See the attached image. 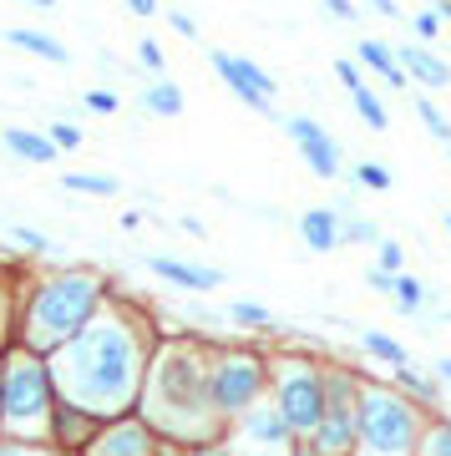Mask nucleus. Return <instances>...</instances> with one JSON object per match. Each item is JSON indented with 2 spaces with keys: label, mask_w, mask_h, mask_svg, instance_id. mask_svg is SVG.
<instances>
[{
  "label": "nucleus",
  "mask_w": 451,
  "mask_h": 456,
  "mask_svg": "<svg viewBox=\"0 0 451 456\" xmlns=\"http://www.w3.org/2000/svg\"><path fill=\"white\" fill-rule=\"evenodd\" d=\"M51 380L66 395V406L97 416H117L132 406L143 386V340L127 320H92L77 340H66L51 360Z\"/></svg>",
  "instance_id": "1"
},
{
  "label": "nucleus",
  "mask_w": 451,
  "mask_h": 456,
  "mask_svg": "<svg viewBox=\"0 0 451 456\" xmlns=\"http://www.w3.org/2000/svg\"><path fill=\"white\" fill-rule=\"evenodd\" d=\"M102 299V279L97 274H56L46 279L31 299V314H26V350L41 355V350H62L66 340H77L81 330L92 325V310Z\"/></svg>",
  "instance_id": "2"
},
{
  "label": "nucleus",
  "mask_w": 451,
  "mask_h": 456,
  "mask_svg": "<svg viewBox=\"0 0 451 456\" xmlns=\"http://www.w3.org/2000/svg\"><path fill=\"white\" fill-rule=\"evenodd\" d=\"M152 421H162L168 431H188V436H203L213 426V395H209V375L193 360L188 345H173L168 355L152 365Z\"/></svg>",
  "instance_id": "3"
},
{
  "label": "nucleus",
  "mask_w": 451,
  "mask_h": 456,
  "mask_svg": "<svg viewBox=\"0 0 451 456\" xmlns=\"http://www.w3.org/2000/svg\"><path fill=\"white\" fill-rule=\"evenodd\" d=\"M0 421L11 431H41L56 411V380H51V365L31 350H11L0 360Z\"/></svg>",
  "instance_id": "4"
},
{
  "label": "nucleus",
  "mask_w": 451,
  "mask_h": 456,
  "mask_svg": "<svg viewBox=\"0 0 451 456\" xmlns=\"http://www.w3.org/2000/svg\"><path fill=\"white\" fill-rule=\"evenodd\" d=\"M355 436L365 456H411L416 452V411L386 386H360L355 395Z\"/></svg>",
  "instance_id": "5"
},
{
  "label": "nucleus",
  "mask_w": 451,
  "mask_h": 456,
  "mask_svg": "<svg viewBox=\"0 0 451 456\" xmlns=\"http://www.w3.org/2000/svg\"><path fill=\"white\" fill-rule=\"evenodd\" d=\"M279 386V416L290 421V431H305V436H315L324 421V375L315 370V365H305V360H284L275 375Z\"/></svg>",
  "instance_id": "6"
},
{
  "label": "nucleus",
  "mask_w": 451,
  "mask_h": 456,
  "mask_svg": "<svg viewBox=\"0 0 451 456\" xmlns=\"http://www.w3.org/2000/svg\"><path fill=\"white\" fill-rule=\"evenodd\" d=\"M264 365L254 355H224L209 370V395L218 416H243L249 406H258V391H264Z\"/></svg>",
  "instance_id": "7"
},
{
  "label": "nucleus",
  "mask_w": 451,
  "mask_h": 456,
  "mask_svg": "<svg viewBox=\"0 0 451 456\" xmlns=\"http://www.w3.org/2000/svg\"><path fill=\"white\" fill-rule=\"evenodd\" d=\"M209 61L218 66V77L228 82V92L249 107V112H258V117H275V107H269V97H275L279 86H275V77L264 71V66H254L249 56H228V51H209Z\"/></svg>",
  "instance_id": "8"
},
{
  "label": "nucleus",
  "mask_w": 451,
  "mask_h": 456,
  "mask_svg": "<svg viewBox=\"0 0 451 456\" xmlns=\"http://www.w3.org/2000/svg\"><path fill=\"white\" fill-rule=\"evenodd\" d=\"M290 421L279 416V406H249L239 416V446H254V452H269V456H294V446H290Z\"/></svg>",
  "instance_id": "9"
},
{
  "label": "nucleus",
  "mask_w": 451,
  "mask_h": 456,
  "mask_svg": "<svg viewBox=\"0 0 451 456\" xmlns=\"http://www.w3.org/2000/svg\"><path fill=\"white\" fill-rule=\"evenodd\" d=\"M284 132L299 142L309 173H320V178H335V173H340V142L320 127V122H315V117H284Z\"/></svg>",
  "instance_id": "10"
},
{
  "label": "nucleus",
  "mask_w": 451,
  "mask_h": 456,
  "mask_svg": "<svg viewBox=\"0 0 451 456\" xmlns=\"http://www.w3.org/2000/svg\"><path fill=\"white\" fill-rule=\"evenodd\" d=\"M92 456H158V441L143 421L122 416L117 426H107L97 441H92Z\"/></svg>",
  "instance_id": "11"
},
{
  "label": "nucleus",
  "mask_w": 451,
  "mask_h": 456,
  "mask_svg": "<svg viewBox=\"0 0 451 456\" xmlns=\"http://www.w3.org/2000/svg\"><path fill=\"white\" fill-rule=\"evenodd\" d=\"M299 233L315 254H335L345 239H340V208H305L299 213Z\"/></svg>",
  "instance_id": "12"
},
{
  "label": "nucleus",
  "mask_w": 451,
  "mask_h": 456,
  "mask_svg": "<svg viewBox=\"0 0 451 456\" xmlns=\"http://www.w3.org/2000/svg\"><path fill=\"white\" fill-rule=\"evenodd\" d=\"M158 279H173L183 289H218L224 284V269H203V264H177V259H147Z\"/></svg>",
  "instance_id": "13"
},
{
  "label": "nucleus",
  "mask_w": 451,
  "mask_h": 456,
  "mask_svg": "<svg viewBox=\"0 0 451 456\" xmlns=\"http://www.w3.org/2000/svg\"><path fill=\"white\" fill-rule=\"evenodd\" d=\"M5 41H11V46H20V51H31V56H41V61H51V66H66V61H71V51H66L56 36L31 31V26H11V31H5Z\"/></svg>",
  "instance_id": "14"
},
{
  "label": "nucleus",
  "mask_w": 451,
  "mask_h": 456,
  "mask_svg": "<svg viewBox=\"0 0 451 456\" xmlns=\"http://www.w3.org/2000/svg\"><path fill=\"white\" fill-rule=\"evenodd\" d=\"M401 71H411V77L426 82V86H447L451 82V66L441 61V56H431L426 46H401Z\"/></svg>",
  "instance_id": "15"
},
{
  "label": "nucleus",
  "mask_w": 451,
  "mask_h": 456,
  "mask_svg": "<svg viewBox=\"0 0 451 456\" xmlns=\"http://www.w3.org/2000/svg\"><path fill=\"white\" fill-rule=\"evenodd\" d=\"M0 137H5V147H11L16 158H26V163H51V158H56V142L41 137V132H31V127H5Z\"/></svg>",
  "instance_id": "16"
},
{
  "label": "nucleus",
  "mask_w": 451,
  "mask_h": 456,
  "mask_svg": "<svg viewBox=\"0 0 451 456\" xmlns=\"http://www.w3.org/2000/svg\"><path fill=\"white\" fill-rule=\"evenodd\" d=\"M51 421H56V436H62L66 446H71V441H77V446H81V441H86V446L97 441V436H92V416H86V411H77V406H66V401L51 411Z\"/></svg>",
  "instance_id": "17"
},
{
  "label": "nucleus",
  "mask_w": 451,
  "mask_h": 456,
  "mask_svg": "<svg viewBox=\"0 0 451 456\" xmlns=\"http://www.w3.org/2000/svg\"><path fill=\"white\" fill-rule=\"evenodd\" d=\"M360 61L375 66V71H381V77H386L390 86H411V82H406V71H401V61L390 56L386 41H360Z\"/></svg>",
  "instance_id": "18"
},
{
  "label": "nucleus",
  "mask_w": 451,
  "mask_h": 456,
  "mask_svg": "<svg viewBox=\"0 0 451 456\" xmlns=\"http://www.w3.org/2000/svg\"><path fill=\"white\" fill-rule=\"evenodd\" d=\"M143 107L158 117H183V92H177V82H152L143 86Z\"/></svg>",
  "instance_id": "19"
},
{
  "label": "nucleus",
  "mask_w": 451,
  "mask_h": 456,
  "mask_svg": "<svg viewBox=\"0 0 451 456\" xmlns=\"http://www.w3.org/2000/svg\"><path fill=\"white\" fill-rule=\"evenodd\" d=\"M360 350L375 355V360H386V365H396V370L406 365V345L390 340V335H381V330H360Z\"/></svg>",
  "instance_id": "20"
},
{
  "label": "nucleus",
  "mask_w": 451,
  "mask_h": 456,
  "mask_svg": "<svg viewBox=\"0 0 451 456\" xmlns=\"http://www.w3.org/2000/svg\"><path fill=\"white\" fill-rule=\"evenodd\" d=\"M350 102H355V112L365 117V127H371V132H386V122H390V117H386V107H381V97H375L371 86H355V92H350Z\"/></svg>",
  "instance_id": "21"
},
{
  "label": "nucleus",
  "mask_w": 451,
  "mask_h": 456,
  "mask_svg": "<svg viewBox=\"0 0 451 456\" xmlns=\"http://www.w3.org/2000/svg\"><path fill=\"white\" fill-rule=\"evenodd\" d=\"M390 299L401 305V314H416V310H421V299H426V289H421V279L396 274V284H390Z\"/></svg>",
  "instance_id": "22"
},
{
  "label": "nucleus",
  "mask_w": 451,
  "mask_h": 456,
  "mask_svg": "<svg viewBox=\"0 0 451 456\" xmlns=\"http://www.w3.org/2000/svg\"><path fill=\"white\" fill-rule=\"evenodd\" d=\"M66 188H71V193H117V178H97V173H66Z\"/></svg>",
  "instance_id": "23"
},
{
  "label": "nucleus",
  "mask_w": 451,
  "mask_h": 456,
  "mask_svg": "<svg viewBox=\"0 0 451 456\" xmlns=\"http://www.w3.org/2000/svg\"><path fill=\"white\" fill-rule=\"evenodd\" d=\"M396 386H406V391H416L421 401H431V395L441 391V380H426V375H421V370H411V365H401V370H396Z\"/></svg>",
  "instance_id": "24"
},
{
  "label": "nucleus",
  "mask_w": 451,
  "mask_h": 456,
  "mask_svg": "<svg viewBox=\"0 0 451 456\" xmlns=\"http://www.w3.org/2000/svg\"><path fill=\"white\" fill-rule=\"evenodd\" d=\"M416 112H421V122H426V132H431V137L451 142V122H447L441 112H436V102H426V97H421V102H416Z\"/></svg>",
  "instance_id": "25"
},
{
  "label": "nucleus",
  "mask_w": 451,
  "mask_h": 456,
  "mask_svg": "<svg viewBox=\"0 0 451 456\" xmlns=\"http://www.w3.org/2000/svg\"><path fill=\"white\" fill-rule=\"evenodd\" d=\"M421 456H451V421H441V426H431V431H426Z\"/></svg>",
  "instance_id": "26"
},
{
  "label": "nucleus",
  "mask_w": 451,
  "mask_h": 456,
  "mask_svg": "<svg viewBox=\"0 0 451 456\" xmlns=\"http://www.w3.org/2000/svg\"><path fill=\"white\" fill-rule=\"evenodd\" d=\"M340 239H350V244H371V239H381V233H375L371 218H340Z\"/></svg>",
  "instance_id": "27"
},
{
  "label": "nucleus",
  "mask_w": 451,
  "mask_h": 456,
  "mask_svg": "<svg viewBox=\"0 0 451 456\" xmlns=\"http://www.w3.org/2000/svg\"><path fill=\"white\" fill-rule=\"evenodd\" d=\"M228 320H239V325H275V314L264 310V305H249V299H239V305L228 310Z\"/></svg>",
  "instance_id": "28"
},
{
  "label": "nucleus",
  "mask_w": 451,
  "mask_h": 456,
  "mask_svg": "<svg viewBox=\"0 0 451 456\" xmlns=\"http://www.w3.org/2000/svg\"><path fill=\"white\" fill-rule=\"evenodd\" d=\"M350 183H355V188H360V183H365V188H390V173L381 163H360L350 173Z\"/></svg>",
  "instance_id": "29"
},
{
  "label": "nucleus",
  "mask_w": 451,
  "mask_h": 456,
  "mask_svg": "<svg viewBox=\"0 0 451 456\" xmlns=\"http://www.w3.org/2000/svg\"><path fill=\"white\" fill-rule=\"evenodd\" d=\"M381 274H401V259H406V248L396 244V239H381Z\"/></svg>",
  "instance_id": "30"
},
{
  "label": "nucleus",
  "mask_w": 451,
  "mask_h": 456,
  "mask_svg": "<svg viewBox=\"0 0 451 456\" xmlns=\"http://www.w3.org/2000/svg\"><path fill=\"white\" fill-rule=\"evenodd\" d=\"M46 137L56 142V152H62V147H81V127H71V122H51Z\"/></svg>",
  "instance_id": "31"
},
{
  "label": "nucleus",
  "mask_w": 451,
  "mask_h": 456,
  "mask_svg": "<svg viewBox=\"0 0 451 456\" xmlns=\"http://www.w3.org/2000/svg\"><path fill=\"white\" fill-rule=\"evenodd\" d=\"M137 61H143L147 71H162V66H168V56L158 51V41H137Z\"/></svg>",
  "instance_id": "32"
},
{
  "label": "nucleus",
  "mask_w": 451,
  "mask_h": 456,
  "mask_svg": "<svg viewBox=\"0 0 451 456\" xmlns=\"http://www.w3.org/2000/svg\"><path fill=\"white\" fill-rule=\"evenodd\" d=\"M86 107H92V112H117L122 97H117V92H86Z\"/></svg>",
  "instance_id": "33"
},
{
  "label": "nucleus",
  "mask_w": 451,
  "mask_h": 456,
  "mask_svg": "<svg viewBox=\"0 0 451 456\" xmlns=\"http://www.w3.org/2000/svg\"><path fill=\"white\" fill-rule=\"evenodd\" d=\"M11 233H16V239H20V244H26V248H36V254H41V248H51V239H46V233H36V228H11Z\"/></svg>",
  "instance_id": "34"
},
{
  "label": "nucleus",
  "mask_w": 451,
  "mask_h": 456,
  "mask_svg": "<svg viewBox=\"0 0 451 456\" xmlns=\"http://www.w3.org/2000/svg\"><path fill=\"white\" fill-rule=\"evenodd\" d=\"M436 31H441V16H436V11H421V16H416V36H426V41H431Z\"/></svg>",
  "instance_id": "35"
},
{
  "label": "nucleus",
  "mask_w": 451,
  "mask_h": 456,
  "mask_svg": "<svg viewBox=\"0 0 451 456\" xmlns=\"http://www.w3.org/2000/svg\"><path fill=\"white\" fill-rule=\"evenodd\" d=\"M324 11H330V16H340V20H355V5H350V0H324Z\"/></svg>",
  "instance_id": "36"
},
{
  "label": "nucleus",
  "mask_w": 451,
  "mask_h": 456,
  "mask_svg": "<svg viewBox=\"0 0 451 456\" xmlns=\"http://www.w3.org/2000/svg\"><path fill=\"white\" fill-rule=\"evenodd\" d=\"M188 456H234V452H228V446H218V441H198Z\"/></svg>",
  "instance_id": "37"
},
{
  "label": "nucleus",
  "mask_w": 451,
  "mask_h": 456,
  "mask_svg": "<svg viewBox=\"0 0 451 456\" xmlns=\"http://www.w3.org/2000/svg\"><path fill=\"white\" fill-rule=\"evenodd\" d=\"M173 31H183V36H198V26H193V16H183V11H173Z\"/></svg>",
  "instance_id": "38"
},
{
  "label": "nucleus",
  "mask_w": 451,
  "mask_h": 456,
  "mask_svg": "<svg viewBox=\"0 0 451 456\" xmlns=\"http://www.w3.org/2000/svg\"><path fill=\"white\" fill-rule=\"evenodd\" d=\"M127 11H132V16H158V5H152V0H127Z\"/></svg>",
  "instance_id": "39"
},
{
  "label": "nucleus",
  "mask_w": 451,
  "mask_h": 456,
  "mask_svg": "<svg viewBox=\"0 0 451 456\" xmlns=\"http://www.w3.org/2000/svg\"><path fill=\"white\" fill-rule=\"evenodd\" d=\"M390 284H396V274H381V269H371V289L390 294Z\"/></svg>",
  "instance_id": "40"
},
{
  "label": "nucleus",
  "mask_w": 451,
  "mask_h": 456,
  "mask_svg": "<svg viewBox=\"0 0 451 456\" xmlns=\"http://www.w3.org/2000/svg\"><path fill=\"white\" fill-rule=\"evenodd\" d=\"M0 456H51V452H36V446H0Z\"/></svg>",
  "instance_id": "41"
},
{
  "label": "nucleus",
  "mask_w": 451,
  "mask_h": 456,
  "mask_svg": "<svg viewBox=\"0 0 451 456\" xmlns=\"http://www.w3.org/2000/svg\"><path fill=\"white\" fill-rule=\"evenodd\" d=\"M436 380H447V386H451V355L441 360V365H436Z\"/></svg>",
  "instance_id": "42"
},
{
  "label": "nucleus",
  "mask_w": 451,
  "mask_h": 456,
  "mask_svg": "<svg viewBox=\"0 0 451 456\" xmlns=\"http://www.w3.org/2000/svg\"><path fill=\"white\" fill-rule=\"evenodd\" d=\"M294 456H320V452H315V446H294Z\"/></svg>",
  "instance_id": "43"
},
{
  "label": "nucleus",
  "mask_w": 451,
  "mask_h": 456,
  "mask_svg": "<svg viewBox=\"0 0 451 456\" xmlns=\"http://www.w3.org/2000/svg\"><path fill=\"white\" fill-rule=\"evenodd\" d=\"M436 16H441V20H451V5H436Z\"/></svg>",
  "instance_id": "44"
},
{
  "label": "nucleus",
  "mask_w": 451,
  "mask_h": 456,
  "mask_svg": "<svg viewBox=\"0 0 451 456\" xmlns=\"http://www.w3.org/2000/svg\"><path fill=\"white\" fill-rule=\"evenodd\" d=\"M158 456H177V452H162V446H158Z\"/></svg>",
  "instance_id": "45"
},
{
  "label": "nucleus",
  "mask_w": 451,
  "mask_h": 456,
  "mask_svg": "<svg viewBox=\"0 0 451 456\" xmlns=\"http://www.w3.org/2000/svg\"><path fill=\"white\" fill-rule=\"evenodd\" d=\"M447 228H451V213H447Z\"/></svg>",
  "instance_id": "46"
},
{
  "label": "nucleus",
  "mask_w": 451,
  "mask_h": 456,
  "mask_svg": "<svg viewBox=\"0 0 451 456\" xmlns=\"http://www.w3.org/2000/svg\"><path fill=\"white\" fill-rule=\"evenodd\" d=\"M0 386H5V375H0Z\"/></svg>",
  "instance_id": "47"
}]
</instances>
